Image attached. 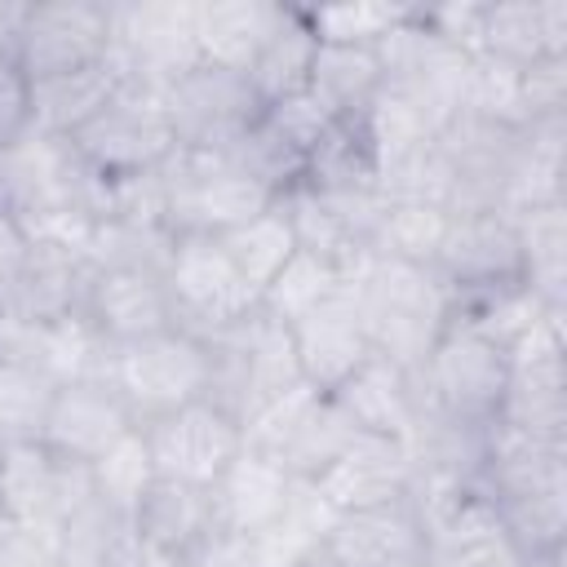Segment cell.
I'll return each mask as SVG.
<instances>
[{"label": "cell", "mask_w": 567, "mask_h": 567, "mask_svg": "<svg viewBox=\"0 0 567 567\" xmlns=\"http://www.w3.org/2000/svg\"><path fill=\"white\" fill-rule=\"evenodd\" d=\"M354 292L363 332L377 354L394 359L412 377L421 372L430 346L447 323V288L430 266L394 261V257H363L346 279Z\"/></svg>", "instance_id": "obj_1"}, {"label": "cell", "mask_w": 567, "mask_h": 567, "mask_svg": "<svg viewBox=\"0 0 567 567\" xmlns=\"http://www.w3.org/2000/svg\"><path fill=\"white\" fill-rule=\"evenodd\" d=\"M505 381H509V350L505 346H496L470 328L443 323L439 341L430 346V354L416 372V394L439 416L487 430L501 416Z\"/></svg>", "instance_id": "obj_2"}, {"label": "cell", "mask_w": 567, "mask_h": 567, "mask_svg": "<svg viewBox=\"0 0 567 567\" xmlns=\"http://www.w3.org/2000/svg\"><path fill=\"white\" fill-rule=\"evenodd\" d=\"M164 221L173 235H221L275 204L266 186L239 173L221 151H173L159 168Z\"/></svg>", "instance_id": "obj_3"}, {"label": "cell", "mask_w": 567, "mask_h": 567, "mask_svg": "<svg viewBox=\"0 0 567 567\" xmlns=\"http://www.w3.org/2000/svg\"><path fill=\"white\" fill-rule=\"evenodd\" d=\"M208 346L182 328L128 341L111 350V385L137 425L208 399Z\"/></svg>", "instance_id": "obj_4"}, {"label": "cell", "mask_w": 567, "mask_h": 567, "mask_svg": "<svg viewBox=\"0 0 567 567\" xmlns=\"http://www.w3.org/2000/svg\"><path fill=\"white\" fill-rule=\"evenodd\" d=\"M93 496L89 465L58 456L40 439L4 443L0 452V514L9 527L53 545L58 527Z\"/></svg>", "instance_id": "obj_5"}, {"label": "cell", "mask_w": 567, "mask_h": 567, "mask_svg": "<svg viewBox=\"0 0 567 567\" xmlns=\"http://www.w3.org/2000/svg\"><path fill=\"white\" fill-rule=\"evenodd\" d=\"M84 164H93L106 177H133L168 164L177 151L168 106L159 89L146 84H120L115 97L71 137Z\"/></svg>", "instance_id": "obj_6"}, {"label": "cell", "mask_w": 567, "mask_h": 567, "mask_svg": "<svg viewBox=\"0 0 567 567\" xmlns=\"http://www.w3.org/2000/svg\"><path fill=\"white\" fill-rule=\"evenodd\" d=\"M124 84L168 89L190 66H199L195 44V4L190 0H155V4H111V49Z\"/></svg>", "instance_id": "obj_7"}, {"label": "cell", "mask_w": 567, "mask_h": 567, "mask_svg": "<svg viewBox=\"0 0 567 567\" xmlns=\"http://www.w3.org/2000/svg\"><path fill=\"white\" fill-rule=\"evenodd\" d=\"M164 288L177 328L190 337H213L257 310V288L235 270L217 235H177L164 270Z\"/></svg>", "instance_id": "obj_8"}, {"label": "cell", "mask_w": 567, "mask_h": 567, "mask_svg": "<svg viewBox=\"0 0 567 567\" xmlns=\"http://www.w3.org/2000/svg\"><path fill=\"white\" fill-rule=\"evenodd\" d=\"M168 124L182 151H226L261 120V97L252 93L248 75L226 66H190L182 80L164 89Z\"/></svg>", "instance_id": "obj_9"}, {"label": "cell", "mask_w": 567, "mask_h": 567, "mask_svg": "<svg viewBox=\"0 0 567 567\" xmlns=\"http://www.w3.org/2000/svg\"><path fill=\"white\" fill-rule=\"evenodd\" d=\"M111 49V4L97 0H53V4H27L13 62L27 75V84L66 75L80 66L102 62Z\"/></svg>", "instance_id": "obj_10"}, {"label": "cell", "mask_w": 567, "mask_h": 567, "mask_svg": "<svg viewBox=\"0 0 567 567\" xmlns=\"http://www.w3.org/2000/svg\"><path fill=\"white\" fill-rule=\"evenodd\" d=\"M142 434H146L155 474L182 478L195 487H213V478L244 452V425L208 399L146 421Z\"/></svg>", "instance_id": "obj_11"}, {"label": "cell", "mask_w": 567, "mask_h": 567, "mask_svg": "<svg viewBox=\"0 0 567 567\" xmlns=\"http://www.w3.org/2000/svg\"><path fill=\"white\" fill-rule=\"evenodd\" d=\"M430 532L412 496L337 514L315 563L319 567H425Z\"/></svg>", "instance_id": "obj_12"}, {"label": "cell", "mask_w": 567, "mask_h": 567, "mask_svg": "<svg viewBox=\"0 0 567 567\" xmlns=\"http://www.w3.org/2000/svg\"><path fill=\"white\" fill-rule=\"evenodd\" d=\"M447 292H478L527 279L518 226L509 213H456L443 230V244L430 266Z\"/></svg>", "instance_id": "obj_13"}, {"label": "cell", "mask_w": 567, "mask_h": 567, "mask_svg": "<svg viewBox=\"0 0 567 567\" xmlns=\"http://www.w3.org/2000/svg\"><path fill=\"white\" fill-rule=\"evenodd\" d=\"M412 478H416V465H412L408 439L359 430L341 447V456L323 474H315L310 483L319 487V496L337 514H350V509H368V505L412 496Z\"/></svg>", "instance_id": "obj_14"}, {"label": "cell", "mask_w": 567, "mask_h": 567, "mask_svg": "<svg viewBox=\"0 0 567 567\" xmlns=\"http://www.w3.org/2000/svg\"><path fill=\"white\" fill-rule=\"evenodd\" d=\"M133 425L137 421H133V412L124 408V399L111 381H66V385L53 390L40 443L53 447L66 461L89 465L115 439H124Z\"/></svg>", "instance_id": "obj_15"}, {"label": "cell", "mask_w": 567, "mask_h": 567, "mask_svg": "<svg viewBox=\"0 0 567 567\" xmlns=\"http://www.w3.org/2000/svg\"><path fill=\"white\" fill-rule=\"evenodd\" d=\"M288 332H292V346H297L301 377L319 394H332L372 354V341L363 332V319H359V306H354L350 288H337L328 301H319L297 323H288Z\"/></svg>", "instance_id": "obj_16"}, {"label": "cell", "mask_w": 567, "mask_h": 567, "mask_svg": "<svg viewBox=\"0 0 567 567\" xmlns=\"http://www.w3.org/2000/svg\"><path fill=\"white\" fill-rule=\"evenodd\" d=\"M84 319L111 346H128L177 328L164 275H146V270H89Z\"/></svg>", "instance_id": "obj_17"}, {"label": "cell", "mask_w": 567, "mask_h": 567, "mask_svg": "<svg viewBox=\"0 0 567 567\" xmlns=\"http://www.w3.org/2000/svg\"><path fill=\"white\" fill-rule=\"evenodd\" d=\"M89 270L93 266L84 261L80 248L35 239L22 275L0 297V315L22 319V323H53V319H66V315H84Z\"/></svg>", "instance_id": "obj_18"}, {"label": "cell", "mask_w": 567, "mask_h": 567, "mask_svg": "<svg viewBox=\"0 0 567 567\" xmlns=\"http://www.w3.org/2000/svg\"><path fill=\"white\" fill-rule=\"evenodd\" d=\"M292 492V474L244 447L208 487V505H213V532H266L270 523H279L284 505Z\"/></svg>", "instance_id": "obj_19"}, {"label": "cell", "mask_w": 567, "mask_h": 567, "mask_svg": "<svg viewBox=\"0 0 567 567\" xmlns=\"http://www.w3.org/2000/svg\"><path fill=\"white\" fill-rule=\"evenodd\" d=\"M337 408L354 421V430L368 434H390V439H408L412 421H416V377L408 368H399L385 354H368L337 390H332Z\"/></svg>", "instance_id": "obj_20"}, {"label": "cell", "mask_w": 567, "mask_h": 567, "mask_svg": "<svg viewBox=\"0 0 567 567\" xmlns=\"http://www.w3.org/2000/svg\"><path fill=\"white\" fill-rule=\"evenodd\" d=\"M142 532L128 509L89 496L53 536L58 567H142Z\"/></svg>", "instance_id": "obj_21"}, {"label": "cell", "mask_w": 567, "mask_h": 567, "mask_svg": "<svg viewBox=\"0 0 567 567\" xmlns=\"http://www.w3.org/2000/svg\"><path fill=\"white\" fill-rule=\"evenodd\" d=\"M120 71L111 58L93 62V66H80V71H66V75H49V80H35L27 84V124L40 128V133H53V137H75L120 89Z\"/></svg>", "instance_id": "obj_22"}, {"label": "cell", "mask_w": 567, "mask_h": 567, "mask_svg": "<svg viewBox=\"0 0 567 567\" xmlns=\"http://www.w3.org/2000/svg\"><path fill=\"white\" fill-rule=\"evenodd\" d=\"M279 13H284V4H270V0H213V4L204 0V4H195L199 62L244 75L252 66V58L261 53V44L270 40Z\"/></svg>", "instance_id": "obj_23"}, {"label": "cell", "mask_w": 567, "mask_h": 567, "mask_svg": "<svg viewBox=\"0 0 567 567\" xmlns=\"http://www.w3.org/2000/svg\"><path fill=\"white\" fill-rule=\"evenodd\" d=\"M501 62L527 66L536 58L567 53V4L563 0H505L487 4L483 18V49Z\"/></svg>", "instance_id": "obj_24"}, {"label": "cell", "mask_w": 567, "mask_h": 567, "mask_svg": "<svg viewBox=\"0 0 567 567\" xmlns=\"http://www.w3.org/2000/svg\"><path fill=\"white\" fill-rule=\"evenodd\" d=\"M137 532L146 549L159 554H177L190 558V549L213 532V505H208V487L182 483V478H159L146 487L142 505H137Z\"/></svg>", "instance_id": "obj_25"}, {"label": "cell", "mask_w": 567, "mask_h": 567, "mask_svg": "<svg viewBox=\"0 0 567 567\" xmlns=\"http://www.w3.org/2000/svg\"><path fill=\"white\" fill-rule=\"evenodd\" d=\"M385 71L377 58V44H323L315 49L310 62V93L332 120H359L372 97L381 93Z\"/></svg>", "instance_id": "obj_26"}, {"label": "cell", "mask_w": 567, "mask_h": 567, "mask_svg": "<svg viewBox=\"0 0 567 567\" xmlns=\"http://www.w3.org/2000/svg\"><path fill=\"white\" fill-rule=\"evenodd\" d=\"M315 49H319V35L306 18V9L297 4H284L270 40L261 44V53L252 58V66L244 71L252 93L261 97V106H275L292 93H301L310 84V62H315Z\"/></svg>", "instance_id": "obj_27"}, {"label": "cell", "mask_w": 567, "mask_h": 567, "mask_svg": "<svg viewBox=\"0 0 567 567\" xmlns=\"http://www.w3.org/2000/svg\"><path fill=\"white\" fill-rule=\"evenodd\" d=\"M301 186L346 195V190H377V151L363 133V120H332V128L310 146Z\"/></svg>", "instance_id": "obj_28"}, {"label": "cell", "mask_w": 567, "mask_h": 567, "mask_svg": "<svg viewBox=\"0 0 567 567\" xmlns=\"http://www.w3.org/2000/svg\"><path fill=\"white\" fill-rule=\"evenodd\" d=\"M177 248V235L159 221H124V217H106L93 221L84 235V261L93 270H146V275H164L168 257Z\"/></svg>", "instance_id": "obj_29"}, {"label": "cell", "mask_w": 567, "mask_h": 567, "mask_svg": "<svg viewBox=\"0 0 567 567\" xmlns=\"http://www.w3.org/2000/svg\"><path fill=\"white\" fill-rule=\"evenodd\" d=\"M217 244L226 248V257L235 261V270L257 288V301H261V288H266V284L284 270V261L297 252V235H292V221H288V213L279 208V199H275L266 213H257V217H248V221L221 230Z\"/></svg>", "instance_id": "obj_30"}, {"label": "cell", "mask_w": 567, "mask_h": 567, "mask_svg": "<svg viewBox=\"0 0 567 567\" xmlns=\"http://www.w3.org/2000/svg\"><path fill=\"white\" fill-rule=\"evenodd\" d=\"M359 430H354V421L337 408V399L332 394H315L310 399V408L297 416V425H292V434L284 439V447H279V465L292 474V478H315V474H323L337 456H341V447L354 439Z\"/></svg>", "instance_id": "obj_31"}, {"label": "cell", "mask_w": 567, "mask_h": 567, "mask_svg": "<svg viewBox=\"0 0 567 567\" xmlns=\"http://www.w3.org/2000/svg\"><path fill=\"white\" fill-rule=\"evenodd\" d=\"M337 288H346V270L337 261L319 257V252L297 248L284 261V270L261 288L257 310L266 319H275V323H297L306 310H315L319 301H328Z\"/></svg>", "instance_id": "obj_32"}, {"label": "cell", "mask_w": 567, "mask_h": 567, "mask_svg": "<svg viewBox=\"0 0 567 567\" xmlns=\"http://www.w3.org/2000/svg\"><path fill=\"white\" fill-rule=\"evenodd\" d=\"M447 221H452V213L434 208V204H385L377 226H372L368 252L412 261V266H434V252L443 244Z\"/></svg>", "instance_id": "obj_33"}, {"label": "cell", "mask_w": 567, "mask_h": 567, "mask_svg": "<svg viewBox=\"0 0 567 567\" xmlns=\"http://www.w3.org/2000/svg\"><path fill=\"white\" fill-rule=\"evenodd\" d=\"M89 478H93V496H102L115 509L137 514L146 487L155 483V461H151V447H146L142 425H133L97 461H89Z\"/></svg>", "instance_id": "obj_34"}, {"label": "cell", "mask_w": 567, "mask_h": 567, "mask_svg": "<svg viewBox=\"0 0 567 567\" xmlns=\"http://www.w3.org/2000/svg\"><path fill=\"white\" fill-rule=\"evenodd\" d=\"M53 381L27 363L0 354V443H27L44 434V416L53 403Z\"/></svg>", "instance_id": "obj_35"}, {"label": "cell", "mask_w": 567, "mask_h": 567, "mask_svg": "<svg viewBox=\"0 0 567 567\" xmlns=\"http://www.w3.org/2000/svg\"><path fill=\"white\" fill-rule=\"evenodd\" d=\"M306 18L323 44H377L394 22L408 18V4H332L306 9Z\"/></svg>", "instance_id": "obj_36"}, {"label": "cell", "mask_w": 567, "mask_h": 567, "mask_svg": "<svg viewBox=\"0 0 567 567\" xmlns=\"http://www.w3.org/2000/svg\"><path fill=\"white\" fill-rule=\"evenodd\" d=\"M261 115H266V124H270L284 142H292L301 155H310V146L332 128V115L319 106V97H315L310 89H301V93H292V97H284V102H275V106H266Z\"/></svg>", "instance_id": "obj_37"}, {"label": "cell", "mask_w": 567, "mask_h": 567, "mask_svg": "<svg viewBox=\"0 0 567 567\" xmlns=\"http://www.w3.org/2000/svg\"><path fill=\"white\" fill-rule=\"evenodd\" d=\"M190 567H266L252 532H208L190 549Z\"/></svg>", "instance_id": "obj_38"}, {"label": "cell", "mask_w": 567, "mask_h": 567, "mask_svg": "<svg viewBox=\"0 0 567 567\" xmlns=\"http://www.w3.org/2000/svg\"><path fill=\"white\" fill-rule=\"evenodd\" d=\"M27 75L18 71L13 58L0 53V151L27 128Z\"/></svg>", "instance_id": "obj_39"}, {"label": "cell", "mask_w": 567, "mask_h": 567, "mask_svg": "<svg viewBox=\"0 0 567 567\" xmlns=\"http://www.w3.org/2000/svg\"><path fill=\"white\" fill-rule=\"evenodd\" d=\"M31 230L13 217V213H4L0 208V297L13 288V279L22 275V266H27V257H31Z\"/></svg>", "instance_id": "obj_40"}, {"label": "cell", "mask_w": 567, "mask_h": 567, "mask_svg": "<svg viewBox=\"0 0 567 567\" xmlns=\"http://www.w3.org/2000/svg\"><path fill=\"white\" fill-rule=\"evenodd\" d=\"M0 567H58V563H53V545L4 523L0 527Z\"/></svg>", "instance_id": "obj_41"}, {"label": "cell", "mask_w": 567, "mask_h": 567, "mask_svg": "<svg viewBox=\"0 0 567 567\" xmlns=\"http://www.w3.org/2000/svg\"><path fill=\"white\" fill-rule=\"evenodd\" d=\"M142 567H190V558H177V554H159V549H146V554H142Z\"/></svg>", "instance_id": "obj_42"}, {"label": "cell", "mask_w": 567, "mask_h": 567, "mask_svg": "<svg viewBox=\"0 0 567 567\" xmlns=\"http://www.w3.org/2000/svg\"><path fill=\"white\" fill-rule=\"evenodd\" d=\"M0 527H4V514H0Z\"/></svg>", "instance_id": "obj_43"}, {"label": "cell", "mask_w": 567, "mask_h": 567, "mask_svg": "<svg viewBox=\"0 0 567 567\" xmlns=\"http://www.w3.org/2000/svg\"><path fill=\"white\" fill-rule=\"evenodd\" d=\"M0 452H4V443H0Z\"/></svg>", "instance_id": "obj_44"}]
</instances>
